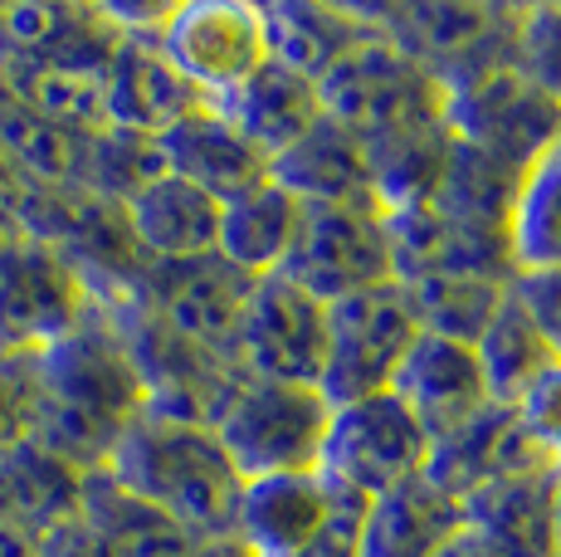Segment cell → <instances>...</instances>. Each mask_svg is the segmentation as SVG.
I'll return each mask as SVG.
<instances>
[{
    "label": "cell",
    "mask_w": 561,
    "mask_h": 557,
    "mask_svg": "<svg viewBox=\"0 0 561 557\" xmlns=\"http://www.w3.org/2000/svg\"><path fill=\"white\" fill-rule=\"evenodd\" d=\"M25 435L79 475L107 465L123 431L147 411V387L117 318L93 298L89 314L39 357L20 362Z\"/></svg>",
    "instance_id": "1"
},
{
    "label": "cell",
    "mask_w": 561,
    "mask_h": 557,
    "mask_svg": "<svg viewBox=\"0 0 561 557\" xmlns=\"http://www.w3.org/2000/svg\"><path fill=\"white\" fill-rule=\"evenodd\" d=\"M103 469L201 543L230 538L240 523L244 475L215 441L210 425L142 411L113 445Z\"/></svg>",
    "instance_id": "2"
},
{
    "label": "cell",
    "mask_w": 561,
    "mask_h": 557,
    "mask_svg": "<svg viewBox=\"0 0 561 557\" xmlns=\"http://www.w3.org/2000/svg\"><path fill=\"white\" fill-rule=\"evenodd\" d=\"M318 103L322 117L347 127L362 147H381L396 137L439 133L449 89L439 73L410 59L386 30H376L366 45H357L318 79Z\"/></svg>",
    "instance_id": "3"
},
{
    "label": "cell",
    "mask_w": 561,
    "mask_h": 557,
    "mask_svg": "<svg viewBox=\"0 0 561 557\" xmlns=\"http://www.w3.org/2000/svg\"><path fill=\"white\" fill-rule=\"evenodd\" d=\"M328 421L332 406L318 387L240 377L234 391L225 396L210 431L225 445V455L234 459V469L244 475V485H250V479H268V475L318 469Z\"/></svg>",
    "instance_id": "4"
},
{
    "label": "cell",
    "mask_w": 561,
    "mask_h": 557,
    "mask_svg": "<svg viewBox=\"0 0 561 557\" xmlns=\"http://www.w3.org/2000/svg\"><path fill=\"white\" fill-rule=\"evenodd\" d=\"M278 274L318 304H337V298L366 294L376 284H391L396 254L381 201H304L294 250Z\"/></svg>",
    "instance_id": "5"
},
{
    "label": "cell",
    "mask_w": 561,
    "mask_h": 557,
    "mask_svg": "<svg viewBox=\"0 0 561 557\" xmlns=\"http://www.w3.org/2000/svg\"><path fill=\"white\" fill-rule=\"evenodd\" d=\"M254 284L259 278L240 274L220 254H201V260L181 264H142L123 304L142 308L161 333H171L176 342L234 367V348H240Z\"/></svg>",
    "instance_id": "6"
},
{
    "label": "cell",
    "mask_w": 561,
    "mask_h": 557,
    "mask_svg": "<svg viewBox=\"0 0 561 557\" xmlns=\"http://www.w3.org/2000/svg\"><path fill=\"white\" fill-rule=\"evenodd\" d=\"M415 338L420 318L401 278L337 298V304H328V357H322L318 391L328 396V406L391 391Z\"/></svg>",
    "instance_id": "7"
},
{
    "label": "cell",
    "mask_w": 561,
    "mask_h": 557,
    "mask_svg": "<svg viewBox=\"0 0 561 557\" xmlns=\"http://www.w3.org/2000/svg\"><path fill=\"white\" fill-rule=\"evenodd\" d=\"M425 465H430V435L396 391H376L362 396V401L332 406L318 469L337 489L371 503L410 485V479H420Z\"/></svg>",
    "instance_id": "8"
},
{
    "label": "cell",
    "mask_w": 561,
    "mask_h": 557,
    "mask_svg": "<svg viewBox=\"0 0 561 557\" xmlns=\"http://www.w3.org/2000/svg\"><path fill=\"white\" fill-rule=\"evenodd\" d=\"M152 39L161 55L171 59V69L215 109L268 59L264 5H244V0L167 5Z\"/></svg>",
    "instance_id": "9"
},
{
    "label": "cell",
    "mask_w": 561,
    "mask_h": 557,
    "mask_svg": "<svg viewBox=\"0 0 561 557\" xmlns=\"http://www.w3.org/2000/svg\"><path fill=\"white\" fill-rule=\"evenodd\" d=\"M93 294L45 240H20L0 260V362L39 357L89 314Z\"/></svg>",
    "instance_id": "10"
},
{
    "label": "cell",
    "mask_w": 561,
    "mask_h": 557,
    "mask_svg": "<svg viewBox=\"0 0 561 557\" xmlns=\"http://www.w3.org/2000/svg\"><path fill=\"white\" fill-rule=\"evenodd\" d=\"M322 357H328V304L288 284L284 274H264L250 294L234 348L240 377L318 387Z\"/></svg>",
    "instance_id": "11"
},
{
    "label": "cell",
    "mask_w": 561,
    "mask_h": 557,
    "mask_svg": "<svg viewBox=\"0 0 561 557\" xmlns=\"http://www.w3.org/2000/svg\"><path fill=\"white\" fill-rule=\"evenodd\" d=\"M123 30L103 5H0V64L15 69H93L103 73Z\"/></svg>",
    "instance_id": "12"
},
{
    "label": "cell",
    "mask_w": 561,
    "mask_h": 557,
    "mask_svg": "<svg viewBox=\"0 0 561 557\" xmlns=\"http://www.w3.org/2000/svg\"><path fill=\"white\" fill-rule=\"evenodd\" d=\"M103 99H107V127L127 137H167L191 113L210 109L157 49L152 35H123L103 69Z\"/></svg>",
    "instance_id": "13"
},
{
    "label": "cell",
    "mask_w": 561,
    "mask_h": 557,
    "mask_svg": "<svg viewBox=\"0 0 561 557\" xmlns=\"http://www.w3.org/2000/svg\"><path fill=\"white\" fill-rule=\"evenodd\" d=\"M391 391L401 396L410 406V416L425 425L430 445L463 431L473 416H483L493 406L473 348L469 342H455V338H439V333H420L410 342Z\"/></svg>",
    "instance_id": "14"
},
{
    "label": "cell",
    "mask_w": 561,
    "mask_h": 557,
    "mask_svg": "<svg viewBox=\"0 0 561 557\" xmlns=\"http://www.w3.org/2000/svg\"><path fill=\"white\" fill-rule=\"evenodd\" d=\"M533 469H552V459L517 425L513 406H489V411L473 416L463 431L430 445L425 479L445 489L449 499L469 503L479 489L499 485V479H513V475H533Z\"/></svg>",
    "instance_id": "15"
},
{
    "label": "cell",
    "mask_w": 561,
    "mask_h": 557,
    "mask_svg": "<svg viewBox=\"0 0 561 557\" xmlns=\"http://www.w3.org/2000/svg\"><path fill=\"white\" fill-rule=\"evenodd\" d=\"M123 225L142 264L201 260V254H215V240H220V201L161 171L123 201Z\"/></svg>",
    "instance_id": "16"
},
{
    "label": "cell",
    "mask_w": 561,
    "mask_h": 557,
    "mask_svg": "<svg viewBox=\"0 0 561 557\" xmlns=\"http://www.w3.org/2000/svg\"><path fill=\"white\" fill-rule=\"evenodd\" d=\"M337 485L322 469H298V475H268L250 479L240 499V523L234 538L254 557H298L322 528Z\"/></svg>",
    "instance_id": "17"
},
{
    "label": "cell",
    "mask_w": 561,
    "mask_h": 557,
    "mask_svg": "<svg viewBox=\"0 0 561 557\" xmlns=\"http://www.w3.org/2000/svg\"><path fill=\"white\" fill-rule=\"evenodd\" d=\"M220 113L240 127L244 143H250L268 167L322 123L318 83L304 79L298 69H288V64H278V59L259 64L250 79L220 103Z\"/></svg>",
    "instance_id": "18"
},
{
    "label": "cell",
    "mask_w": 561,
    "mask_h": 557,
    "mask_svg": "<svg viewBox=\"0 0 561 557\" xmlns=\"http://www.w3.org/2000/svg\"><path fill=\"white\" fill-rule=\"evenodd\" d=\"M157 157L161 171L191 181L215 201L240 196V191H250L268 177V162L244 143V133L215 103L191 113L186 123H176L167 137H157Z\"/></svg>",
    "instance_id": "19"
},
{
    "label": "cell",
    "mask_w": 561,
    "mask_h": 557,
    "mask_svg": "<svg viewBox=\"0 0 561 557\" xmlns=\"http://www.w3.org/2000/svg\"><path fill=\"white\" fill-rule=\"evenodd\" d=\"M463 523L499 557H557V465L479 489L463 503Z\"/></svg>",
    "instance_id": "20"
},
{
    "label": "cell",
    "mask_w": 561,
    "mask_h": 557,
    "mask_svg": "<svg viewBox=\"0 0 561 557\" xmlns=\"http://www.w3.org/2000/svg\"><path fill=\"white\" fill-rule=\"evenodd\" d=\"M83 499V475L39 441L20 435L0 450V523L39 538L54 523L73 519Z\"/></svg>",
    "instance_id": "21"
},
{
    "label": "cell",
    "mask_w": 561,
    "mask_h": 557,
    "mask_svg": "<svg viewBox=\"0 0 561 557\" xmlns=\"http://www.w3.org/2000/svg\"><path fill=\"white\" fill-rule=\"evenodd\" d=\"M298 216H304V201L288 186H278L274 177H264L259 186L220 201V240H215V254L250 278L278 274L288 250H294Z\"/></svg>",
    "instance_id": "22"
},
{
    "label": "cell",
    "mask_w": 561,
    "mask_h": 557,
    "mask_svg": "<svg viewBox=\"0 0 561 557\" xmlns=\"http://www.w3.org/2000/svg\"><path fill=\"white\" fill-rule=\"evenodd\" d=\"M79 513L89 519V528L99 533L113 557H196L201 553V538H191L176 519H167L147 499H137L133 489H123L107 469L83 475Z\"/></svg>",
    "instance_id": "23"
},
{
    "label": "cell",
    "mask_w": 561,
    "mask_h": 557,
    "mask_svg": "<svg viewBox=\"0 0 561 557\" xmlns=\"http://www.w3.org/2000/svg\"><path fill=\"white\" fill-rule=\"evenodd\" d=\"M268 59L298 69L318 83L337 59H347L357 45L376 35V15L347 5H264Z\"/></svg>",
    "instance_id": "24"
},
{
    "label": "cell",
    "mask_w": 561,
    "mask_h": 557,
    "mask_svg": "<svg viewBox=\"0 0 561 557\" xmlns=\"http://www.w3.org/2000/svg\"><path fill=\"white\" fill-rule=\"evenodd\" d=\"M455 528H463V503L420 475L366 503L362 557H435Z\"/></svg>",
    "instance_id": "25"
},
{
    "label": "cell",
    "mask_w": 561,
    "mask_h": 557,
    "mask_svg": "<svg viewBox=\"0 0 561 557\" xmlns=\"http://www.w3.org/2000/svg\"><path fill=\"white\" fill-rule=\"evenodd\" d=\"M268 177L278 186H288L298 201H362L376 196V181H371V157L347 127L328 123L322 117L318 127L304 137L298 147H288Z\"/></svg>",
    "instance_id": "26"
},
{
    "label": "cell",
    "mask_w": 561,
    "mask_h": 557,
    "mask_svg": "<svg viewBox=\"0 0 561 557\" xmlns=\"http://www.w3.org/2000/svg\"><path fill=\"white\" fill-rule=\"evenodd\" d=\"M508 264L513 274L561 270V137L517 177L508 211Z\"/></svg>",
    "instance_id": "27"
},
{
    "label": "cell",
    "mask_w": 561,
    "mask_h": 557,
    "mask_svg": "<svg viewBox=\"0 0 561 557\" xmlns=\"http://www.w3.org/2000/svg\"><path fill=\"white\" fill-rule=\"evenodd\" d=\"M410 304H415L420 333H439L455 342H479V333L489 328V318L499 314L503 294L513 288L508 274H489V270H435V274H415L401 278Z\"/></svg>",
    "instance_id": "28"
},
{
    "label": "cell",
    "mask_w": 561,
    "mask_h": 557,
    "mask_svg": "<svg viewBox=\"0 0 561 557\" xmlns=\"http://www.w3.org/2000/svg\"><path fill=\"white\" fill-rule=\"evenodd\" d=\"M473 357H479V372H483V382H489L493 406H513L517 396L527 391V382H533L547 362H557V352L542 328L533 323V314L523 308V298L508 288L499 314L489 318V328L473 342Z\"/></svg>",
    "instance_id": "29"
},
{
    "label": "cell",
    "mask_w": 561,
    "mask_h": 557,
    "mask_svg": "<svg viewBox=\"0 0 561 557\" xmlns=\"http://www.w3.org/2000/svg\"><path fill=\"white\" fill-rule=\"evenodd\" d=\"M513 416H517V425L533 435V445L561 469V357L547 362V367L527 382V391L513 401Z\"/></svg>",
    "instance_id": "30"
},
{
    "label": "cell",
    "mask_w": 561,
    "mask_h": 557,
    "mask_svg": "<svg viewBox=\"0 0 561 557\" xmlns=\"http://www.w3.org/2000/svg\"><path fill=\"white\" fill-rule=\"evenodd\" d=\"M362 528H366V499L337 489L322 528L312 533V543L298 557H362Z\"/></svg>",
    "instance_id": "31"
},
{
    "label": "cell",
    "mask_w": 561,
    "mask_h": 557,
    "mask_svg": "<svg viewBox=\"0 0 561 557\" xmlns=\"http://www.w3.org/2000/svg\"><path fill=\"white\" fill-rule=\"evenodd\" d=\"M513 294L533 314V323L547 333L552 352L561 357V270L552 274H513Z\"/></svg>",
    "instance_id": "32"
},
{
    "label": "cell",
    "mask_w": 561,
    "mask_h": 557,
    "mask_svg": "<svg viewBox=\"0 0 561 557\" xmlns=\"http://www.w3.org/2000/svg\"><path fill=\"white\" fill-rule=\"evenodd\" d=\"M35 557H113L103 548V538L89 528V519L83 513H73V519L54 523L35 538Z\"/></svg>",
    "instance_id": "33"
},
{
    "label": "cell",
    "mask_w": 561,
    "mask_h": 557,
    "mask_svg": "<svg viewBox=\"0 0 561 557\" xmlns=\"http://www.w3.org/2000/svg\"><path fill=\"white\" fill-rule=\"evenodd\" d=\"M25 435V396H20V362H0V450Z\"/></svg>",
    "instance_id": "34"
},
{
    "label": "cell",
    "mask_w": 561,
    "mask_h": 557,
    "mask_svg": "<svg viewBox=\"0 0 561 557\" xmlns=\"http://www.w3.org/2000/svg\"><path fill=\"white\" fill-rule=\"evenodd\" d=\"M435 557H499V553L489 548V538H483V533H473L469 523H463V528H455L445 543H439Z\"/></svg>",
    "instance_id": "35"
},
{
    "label": "cell",
    "mask_w": 561,
    "mask_h": 557,
    "mask_svg": "<svg viewBox=\"0 0 561 557\" xmlns=\"http://www.w3.org/2000/svg\"><path fill=\"white\" fill-rule=\"evenodd\" d=\"M0 557H35V538L20 528H5L0 523Z\"/></svg>",
    "instance_id": "36"
},
{
    "label": "cell",
    "mask_w": 561,
    "mask_h": 557,
    "mask_svg": "<svg viewBox=\"0 0 561 557\" xmlns=\"http://www.w3.org/2000/svg\"><path fill=\"white\" fill-rule=\"evenodd\" d=\"M196 557H254V553L230 533V538H210V543H201V553H196Z\"/></svg>",
    "instance_id": "37"
},
{
    "label": "cell",
    "mask_w": 561,
    "mask_h": 557,
    "mask_svg": "<svg viewBox=\"0 0 561 557\" xmlns=\"http://www.w3.org/2000/svg\"><path fill=\"white\" fill-rule=\"evenodd\" d=\"M557 557H561V469H557Z\"/></svg>",
    "instance_id": "38"
}]
</instances>
